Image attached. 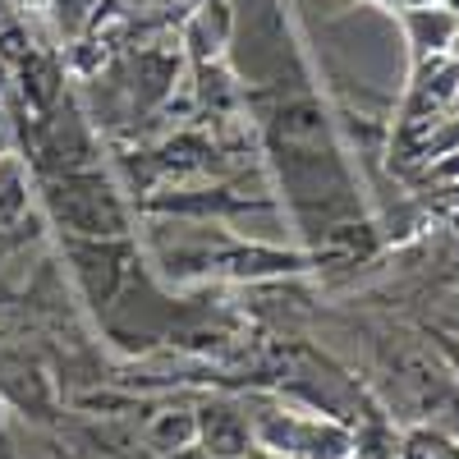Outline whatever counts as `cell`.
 I'll return each mask as SVG.
<instances>
[{"label":"cell","mask_w":459,"mask_h":459,"mask_svg":"<svg viewBox=\"0 0 459 459\" xmlns=\"http://www.w3.org/2000/svg\"><path fill=\"white\" fill-rule=\"evenodd\" d=\"M42 198L69 239H129V207L97 166L47 175Z\"/></svg>","instance_id":"1"},{"label":"cell","mask_w":459,"mask_h":459,"mask_svg":"<svg viewBox=\"0 0 459 459\" xmlns=\"http://www.w3.org/2000/svg\"><path fill=\"white\" fill-rule=\"evenodd\" d=\"M253 441L290 459H350L354 437L322 413H276L253 428Z\"/></svg>","instance_id":"2"},{"label":"cell","mask_w":459,"mask_h":459,"mask_svg":"<svg viewBox=\"0 0 459 459\" xmlns=\"http://www.w3.org/2000/svg\"><path fill=\"white\" fill-rule=\"evenodd\" d=\"M69 262H74V276H79V285L97 313L115 308V299L134 281L129 239H69Z\"/></svg>","instance_id":"3"},{"label":"cell","mask_w":459,"mask_h":459,"mask_svg":"<svg viewBox=\"0 0 459 459\" xmlns=\"http://www.w3.org/2000/svg\"><path fill=\"white\" fill-rule=\"evenodd\" d=\"M198 446L212 459H244L253 450V423L225 400L198 409Z\"/></svg>","instance_id":"4"},{"label":"cell","mask_w":459,"mask_h":459,"mask_svg":"<svg viewBox=\"0 0 459 459\" xmlns=\"http://www.w3.org/2000/svg\"><path fill=\"white\" fill-rule=\"evenodd\" d=\"M143 441L157 455H188L198 446V409H157L143 423Z\"/></svg>","instance_id":"5"},{"label":"cell","mask_w":459,"mask_h":459,"mask_svg":"<svg viewBox=\"0 0 459 459\" xmlns=\"http://www.w3.org/2000/svg\"><path fill=\"white\" fill-rule=\"evenodd\" d=\"M32 207V179L19 152H0V230H19Z\"/></svg>","instance_id":"6"},{"label":"cell","mask_w":459,"mask_h":459,"mask_svg":"<svg viewBox=\"0 0 459 459\" xmlns=\"http://www.w3.org/2000/svg\"><path fill=\"white\" fill-rule=\"evenodd\" d=\"M409 42L418 47V56H446L450 47H455V37H459V14H450V10H432V5H423V10H409Z\"/></svg>","instance_id":"7"},{"label":"cell","mask_w":459,"mask_h":459,"mask_svg":"<svg viewBox=\"0 0 459 459\" xmlns=\"http://www.w3.org/2000/svg\"><path fill=\"white\" fill-rule=\"evenodd\" d=\"M400 459H459V441L446 428H413L404 432Z\"/></svg>","instance_id":"8"},{"label":"cell","mask_w":459,"mask_h":459,"mask_svg":"<svg viewBox=\"0 0 459 459\" xmlns=\"http://www.w3.org/2000/svg\"><path fill=\"white\" fill-rule=\"evenodd\" d=\"M428 175L437 184H459V152H450V157H441L437 166H428Z\"/></svg>","instance_id":"9"},{"label":"cell","mask_w":459,"mask_h":459,"mask_svg":"<svg viewBox=\"0 0 459 459\" xmlns=\"http://www.w3.org/2000/svg\"><path fill=\"white\" fill-rule=\"evenodd\" d=\"M441 354L455 363V377H459V344H455V340H441Z\"/></svg>","instance_id":"10"},{"label":"cell","mask_w":459,"mask_h":459,"mask_svg":"<svg viewBox=\"0 0 459 459\" xmlns=\"http://www.w3.org/2000/svg\"><path fill=\"white\" fill-rule=\"evenodd\" d=\"M418 5H441V0H418Z\"/></svg>","instance_id":"11"},{"label":"cell","mask_w":459,"mask_h":459,"mask_svg":"<svg viewBox=\"0 0 459 459\" xmlns=\"http://www.w3.org/2000/svg\"><path fill=\"white\" fill-rule=\"evenodd\" d=\"M450 110H459V92H455V106H450Z\"/></svg>","instance_id":"12"}]
</instances>
